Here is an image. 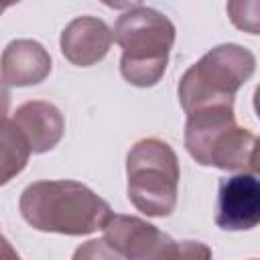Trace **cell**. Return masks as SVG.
Wrapping results in <instances>:
<instances>
[{"label":"cell","instance_id":"11","mask_svg":"<svg viewBox=\"0 0 260 260\" xmlns=\"http://www.w3.org/2000/svg\"><path fill=\"white\" fill-rule=\"evenodd\" d=\"M30 146L14 120H0V187L14 179L28 162Z\"/></svg>","mask_w":260,"mask_h":260},{"label":"cell","instance_id":"2","mask_svg":"<svg viewBox=\"0 0 260 260\" xmlns=\"http://www.w3.org/2000/svg\"><path fill=\"white\" fill-rule=\"evenodd\" d=\"M187 116L185 146L199 165L256 173L258 138L236 124L234 106H209Z\"/></svg>","mask_w":260,"mask_h":260},{"label":"cell","instance_id":"7","mask_svg":"<svg viewBox=\"0 0 260 260\" xmlns=\"http://www.w3.org/2000/svg\"><path fill=\"white\" fill-rule=\"evenodd\" d=\"M260 221V187L256 173H242L219 181L215 223L228 232H244Z\"/></svg>","mask_w":260,"mask_h":260},{"label":"cell","instance_id":"3","mask_svg":"<svg viewBox=\"0 0 260 260\" xmlns=\"http://www.w3.org/2000/svg\"><path fill=\"white\" fill-rule=\"evenodd\" d=\"M114 39L122 49L120 71L128 83L150 87L165 75L175 43V24L165 14L154 8H132L118 18Z\"/></svg>","mask_w":260,"mask_h":260},{"label":"cell","instance_id":"1","mask_svg":"<svg viewBox=\"0 0 260 260\" xmlns=\"http://www.w3.org/2000/svg\"><path fill=\"white\" fill-rule=\"evenodd\" d=\"M20 213L39 232L83 236L102 230L112 209L77 181H39L22 191Z\"/></svg>","mask_w":260,"mask_h":260},{"label":"cell","instance_id":"15","mask_svg":"<svg viewBox=\"0 0 260 260\" xmlns=\"http://www.w3.org/2000/svg\"><path fill=\"white\" fill-rule=\"evenodd\" d=\"M20 0H0V14L8 8V6H12V4H18Z\"/></svg>","mask_w":260,"mask_h":260},{"label":"cell","instance_id":"4","mask_svg":"<svg viewBox=\"0 0 260 260\" xmlns=\"http://www.w3.org/2000/svg\"><path fill=\"white\" fill-rule=\"evenodd\" d=\"M256 57L240 45H219L191 65L181 83L179 98L187 114L209 106H234L236 91L252 77Z\"/></svg>","mask_w":260,"mask_h":260},{"label":"cell","instance_id":"9","mask_svg":"<svg viewBox=\"0 0 260 260\" xmlns=\"http://www.w3.org/2000/svg\"><path fill=\"white\" fill-rule=\"evenodd\" d=\"M51 73V57L45 47L30 39L8 43L0 57V77L8 85L24 87L41 83Z\"/></svg>","mask_w":260,"mask_h":260},{"label":"cell","instance_id":"6","mask_svg":"<svg viewBox=\"0 0 260 260\" xmlns=\"http://www.w3.org/2000/svg\"><path fill=\"white\" fill-rule=\"evenodd\" d=\"M104 238L91 240L75 258H209L211 250L199 242H175L156 225L132 215H110Z\"/></svg>","mask_w":260,"mask_h":260},{"label":"cell","instance_id":"10","mask_svg":"<svg viewBox=\"0 0 260 260\" xmlns=\"http://www.w3.org/2000/svg\"><path fill=\"white\" fill-rule=\"evenodd\" d=\"M12 120L26 136L30 152L35 154L51 150L65 130L61 112L49 102H26L16 110Z\"/></svg>","mask_w":260,"mask_h":260},{"label":"cell","instance_id":"8","mask_svg":"<svg viewBox=\"0 0 260 260\" xmlns=\"http://www.w3.org/2000/svg\"><path fill=\"white\" fill-rule=\"evenodd\" d=\"M112 41V30L104 20L95 16H79L63 28L61 51L73 65L89 67L106 57Z\"/></svg>","mask_w":260,"mask_h":260},{"label":"cell","instance_id":"14","mask_svg":"<svg viewBox=\"0 0 260 260\" xmlns=\"http://www.w3.org/2000/svg\"><path fill=\"white\" fill-rule=\"evenodd\" d=\"M0 258H18L16 250H12V248H10L8 240H6L2 234H0Z\"/></svg>","mask_w":260,"mask_h":260},{"label":"cell","instance_id":"5","mask_svg":"<svg viewBox=\"0 0 260 260\" xmlns=\"http://www.w3.org/2000/svg\"><path fill=\"white\" fill-rule=\"evenodd\" d=\"M128 199L152 217H167L177 205L179 162L173 148L158 138H144L126 158Z\"/></svg>","mask_w":260,"mask_h":260},{"label":"cell","instance_id":"12","mask_svg":"<svg viewBox=\"0 0 260 260\" xmlns=\"http://www.w3.org/2000/svg\"><path fill=\"white\" fill-rule=\"evenodd\" d=\"M232 22L250 35H258V0H228Z\"/></svg>","mask_w":260,"mask_h":260},{"label":"cell","instance_id":"13","mask_svg":"<svg viewBox=\"0 0 260 260\" xmlns=\"http://www.w3.org/2000/svg\"><path fill=\"white\" fill-rule=\"evenodd\" d=\"M8 106H10V93H8V89L4 87V83L0 81V120L6 118Z\"/></svg>","mask_w":260,"mask_h":260}]
</instances>
